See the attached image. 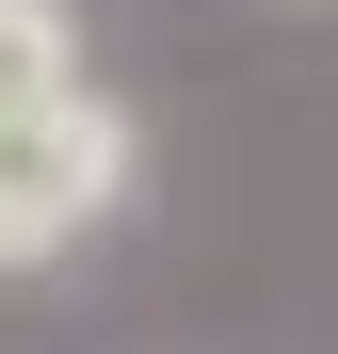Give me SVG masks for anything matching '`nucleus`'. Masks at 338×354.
I'll return each mask as SVG.
<instances>
[{
	"instance_id": "obj_1",
	"label": "nucleus",
	"mask_w": 338,
	"mask_h": 354,
	"mask_svg": "<svg viewBox=\"0 0 338 354\" xmlns=\"http://www.w3.org/2000/svg\"><path fill=\"white\" fill-rule=\"evenodd\" d=\"M129 97H65V113H17L0 129V274H48V258H81L113 209H129Z\"/></svg>"
},
{
	"instance_id": "obj_2",
	"label": "nucleus",
	"mask_w": 338,
	"mask_h": 354,
	"mask_svg": "<svg viewBox=\"0 0 338 354\" xmlns=\"http://www.w3.org/2000/svg\"><path fill=\"white\" fill-rule=\"evenodd\" d=\"M65 97H97L81 0H0V129H17V113H65Z\"/></svg>"
}]
</instances>
